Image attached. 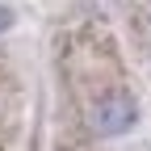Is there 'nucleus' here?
<instances>
[{
	"mask_svg": "<svg viewBox=\"0 0 151 151\" xmlns=\"http://www.w3.org/2000/svg\"><path fill=\"white\" fill-rule=\"evenodd\" d=\"M130 122H134V105H130L126 97H113V101H105L97 113H92V126H97L101 134H118V130H126Z\"/></svg>",
	"mask_w": 151,
	"mask_h": 151,
	"instance_id": "f257e3e1",
	"label": "nucleus"
},
{
	"mask_svg": "<svg viewBox=\"0 0 151 151\" xmlns=\"http://www.w3.org/2000/svg\"><path fill=\"white\" fill-rule=\"evenodd\" d=\"M4 25H9V13H4V9H0V29H4Z\"/></svg>",
	"mask_w": 151,
	"mask_h": 151,
	"instance_id": "f03ea898",
	"label": "nucleus"
}]
</instances>
